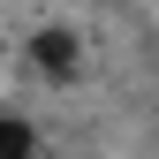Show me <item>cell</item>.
I'll list each match as a JSON object with an SVG mask.
<instances>
[{"mask_svg": "<svg viewBox=\"0 0 159 159\" xmlns=\"http://www.w3.org/2000/svg\"><path fill=\"white\" fill-rule=\"evenodd\" d=\"M38 68H46V76H68V68H76L68 30H38Z\"/></svg>", "mask_w": 159, "mask_h": 159, "instance_id": "1", "label": "cell"}]
</instances>
